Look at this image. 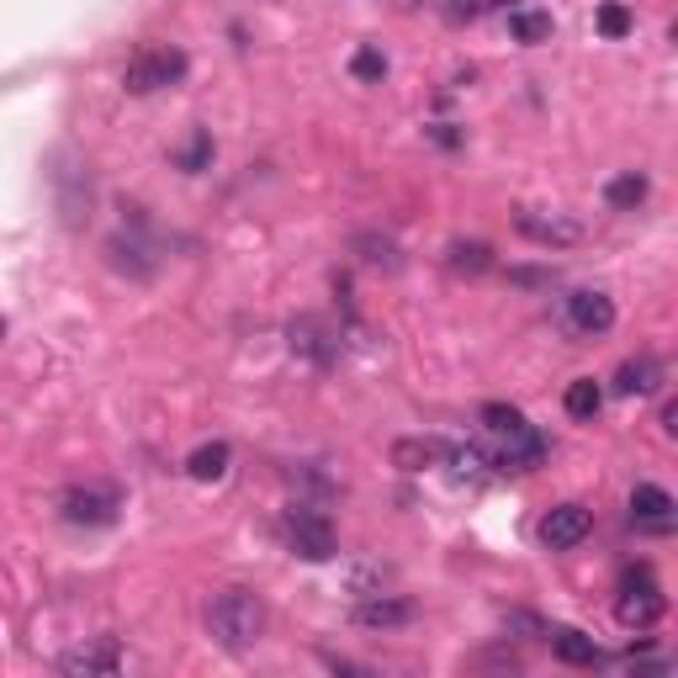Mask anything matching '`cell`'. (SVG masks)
<instances>
[{
	"label": "cell",
	"mask_w": 678,
	"mask_h": 678,
	"mask_svg": "<svg viewBox=\"0 0 678 678\" xmlns=\"http://www.w3.org/2000/svg\"><path fill=\"white\" fill-rule=\"evenodd\" d=\"M117 509H122V493L111 488V483H75V488L58 493V519L64 525L96 530V525H111Z\"/></svg>",
	"instance_id": "obj_5"
},
{
	"label": "cell",
	"mask_w": 678,
	"mask_h": 678,
	"mask_svg": "<svg viewBox=\"0 0 678 678\" xmlns=\"http://www.w3.org/2000/svg\"><path fill=\"white\" fill-rule=\"evenodd\" d=\"M562 408H568L578 424H589V419H599V408H604V387H599L594 377L568 381V392H562Z\"/></svg>",
	"instance_id": "obj_20"
},
{
	"label": "cell",
	"mask_w": 678,
	"mask_h": 678,
	"mask_svg": "<svg viewBox=\"0 0 678 678\" xmlns=\"http://www.w3.org/2000/svg\"><path fill=\"white\" fill-rule=\"evenodd\" d=\"M515 228L525 234V239H536L541 249H572L578 239H583V228H578L572 217H557V213L541 217V213H530V207L515 213Z\"/></svg>",
	"instance_id": "obj_10"
},
{
	"label": "cell",
	"mask_w": 678,
	"mask_h": 678,
	"mask_svg": "<svg viewBox=\"0 0 678 678\" xmlns=\"http://www.w3.org/2000/svg\"><path fill=\"white\" fill-rule=\"evenodd\" d=\"M413 615H419V610H413V599L372 594V599H360V604H355L351 621L360 625V631H398V625H408Z\"/></svg>",
	"instance_id": "obj_11"
},
{
	"label": "cell",
	"mask_w": 678,
	"mask_h": 678,
	"mask_svg": "<svg viewBox=\"0 0 678 678\" xmlns=\"http://www.w3.org/2000/svg\"><path fill=\"white\" fill-rule=\"evenodd\" d=\"M117 668H122V647L111 636H96V642H85V647L58 657V674L69 678H111Z\"/></svg>",
	"instance_id": "obj_8"
},
{
	"label": "cell",
	"mask_w": 678,
	"mask_h": 678,
	"mask_svg": "<svg viewBox=\"0 0 678 678\" xmlns=\"http://www.w3.org/2000/svg\"><path fill=\"white\" fill-rule=\"evenodd\" d=\"M445 266L456 276H483V271H493L498 260H493V245H483V239H451V245H445Z\"/></svg>",
	"instance_id": "obj_16"
},
{
	"label": "cell",
	"mask_w": 678,
	"mask_h": 678,
	"mask_svg": "<svg viewBox=\"0 0 678 678\" xmlns=\"http://www.w3.org/2000/svg\"><path fill=\"white\" fill-rule=\"evenodd\" d=\"M477 11H483V0H451V6H445V17H451V22H472Z\"/></svg>",
	"instance_id": "obj_29"
},
{
	"label": "cell",
	"mask_w": 678,
	"mask_h": 678,
	"mask_svg": "<svg viewBox=\"0 0 678 678\" xmlns=\"http://www.w3.org/2000/svg\"><path fill=\"white\" fill-rule=\"evenodd\" d=\"M621 398H652L657 387H663V360L657 355H631V360H621V372H615V381H610Z\"/></svg>",
	"instance_id": "obj_13"
},
{
	"label": "cell",
	"mask_w": 678,
	"mask_h": 678,
	"mask_svg": "<svg viewBox=\"0 0 678 678\" xmlns=\"http://www.w3.org/2000/svg\"><path fill=\"white\" fill-rule=\"evenodd\" d=\"M186 54L181 49H138L128 58V69H122V90L128 96H154L164 85H181L186 80Z\"/></svg>",
	"instance_id": "obj_2"
},
{
	"label": "cell",
	"mask_w": 678,
	"mask_h": 678,
	"mask_svg": "<svg viewBox=\"0 0 678 678\" xmlns=\"http://www.w3.org/2000/svg\"><path fill=\"white\" fill-rule=\"evenodd\" d=\"M562 324H568V334H578V340H599V334H610L615 329V302L604 298V292H568L562 298Z\"/></svg>",
	"instance_id": "obj_7"
},
{
	"label": "cell",
	"mask_w": 678,
	"mask_h": 678,
	"mask_svg": "<svg viewBox=\"0 0 678 678\" xmlns=\"http://www.w3.org/2000/svg\"><path fill=\"white\" fill-rule=\"evenodd\" d=\"M631 515L642 519L647 530H674V493L657 488V483H636V493H631Z\"/></svg>",
	"instance_id": "obj_14"
},
{
	"label": "cell",
	"mask_w": 678,
	"mask_h": 678,
	"mask_svg": "<svg viewBox=\"0 0 678 678\" xmlns=\"http://www.w3.org/2000/svg\"><path fill=\"white\" fill-rule=\"evenodd\" d=\"M143 255H149V245H138V239H122V234H117V239L107 245V260L117 266V271H128V276H149V271H154V260H143Z\"/></svg>",
	"instance_id": "obj_23"
},
{
	"label": "cell",
	"mask_w": 678,
	"mask_h": 678,
	"mask_svg": "<svg viewBox=\"0 0 678 678\" xmlns=\"http://www.w3.org/2000/svg\"><path fill=\"white\" fill-rule=\"evenodd\" d=\"M228 462H234L228 440H207V445H196V451L186 456V477H196V483H217V477L228 472Z\"/></svg>",
	"instance_id": "obj_18"
},
{
	"label": "cell",
	"mask_w": 678,
	"mask_h": 678,
	"mask_svg": "<svg viewBox=\"0 0 678 678\" xmlns=\"http://www.w3.org/2000/svg\"><path fill=\"white\" fill-rule=\"evenodd\" d=\"M351 75L355 80H366V85L387 80V54H381V49H360V54L351 58Z\"/></svg>",
	"instance_id": "obj_26"
},
{
	"label": "cell",
	"mask_w": 678,
	"mask_h": 678,
	"mask_svg": "<svg viewBox=\"0 0 678 678\" xmlns=\"http://www.w3.org/2000/svg\"><path fill=\"white\" fill-rule=\"evenodd\" d=\"M546 462V434L536 430V424H525V430L504 434V445H498V462L504 472H536V466Z\"/></svg>",
	"instance_id": "obj_12"
},
{
	"label": "cell",
	"mask_w": 678,
	"mask_h": 678,
	"mask_svg": "<svg viewBox=\"0 0 678 678\" xmlns=\"http://www.w3.org/2000/svg\"><path fill=\"white\" fill-rule=\"evenodd\" d=\"M509 281H515V287H551V281H557V271H541V266H515V271H509Z\"/></svg>",
	"instance_id": "obj_28"
},
{
	"label": "cell",
	"mask_w": 678,
	"mask_h": 678,
	"mask_svg": "<svg viewBox=\"0 0 678 678\" xmlns=\"http://www.w3.org/2000/svg\"><path fill=\"white\" fill-rule=\"evenodd\" d=\"M445 440H398L392 445V466H403V472H424V466H440L445 462Z\"/></svg>",
	"instance_id": "obj_19"
},
{
	"label": "cell",
	"mask_w": 678,
	"mask_h": 678,
	"mask_svg": "<svg viewBox=\"0 0 678 678\" xmlns=\"http://www.w3.org/2000/svg\"><path fill=\"white\" fill-rule=\"evenodd\" d=\"M589 530H594V509H589V504H557V509H546V519H541V541L551 546V551H572Z\"/></svg>",
	"instance_id": "obj_9"
},
{
	"label": "cell",
	"mask_w": 678,
	"mask_h": 678,
	"mask_svg": "<svg viewBox=\"0 0 678 678\" xmlns=\"http://www.w3.org/2000/svg\"><path fill=\"white\" fill-rule=\"evenodd\" d=\"M663 610H668V599L657 589V578L652 568H631L621 578V604H615V621L625 631H652V625L663 621Z\"/></svg>",
	"instance_id": "obj_3"
},
{
	"label": "cell",
	"mask_w": 678,
	"mask_h": 678,
	"mask_svg": "<svg viewBox=\"0 0 678 678\" xmlns=\"http://www.w3.org/2000/svg\"><path fill=\"white\" fill-rule=\"evenodd\" d=\"M631 28H636V17H631L625 6H615V0L599 6V32H604V37H625Z\"/></svg>",
	"instance_id": "obj_27"
},
{
	"label": "cell",
	"mask_w": 678,
	"mask_h": 678,
	"mask_svg": "<svg viewBox=\"0 0 678 678\" xmlns=\"http://www.w3.org/2000/svg\"><path fill=\"white\" fill-rule=\"evenodd\" d=\"M509 32L525 49H541L551 43V11H509Z\"/></svg>",
	"instance_id": "obj_22"
},
{
	"label": "cell",
	"mask_w": 678,
	"mask_h": 678,
	"mask_svg": "<svg viewBox=\"0 0 678 678\" xmlns=\"http://www.w3.org/2000/svg\"><path fill=\"white\" fill-rule=\"evenodd\" d=\"M351 249L360 255V266H372V271H403V249L392 245V239H381V234H355Z\"/></svg>",
	"instance_id": "obj_17"
},
{
	"label": "cell",
	"mask_w": 678,
	"mask_h": 678,
	"mask_svg": "<svg viewBox=\"0 0 678 678\" xmlns=\"http://www.w3.org/2000/svg\"><path fill=\"white\" fill-rule=\"evenodd\" d=\"M430 138H434V143H440V149H456V143H462V133H456L451 122H434V128H430Z\"/></svg>",
	"instance_id": "obj_30"
},
{
	"label": "cell",
	"mask_w": 678,
	"mask_h": 678,
	"mask_svg": "<svg viewBox=\"0 0 678 678\" xmlns=\"http://www.w3.org/2000/svg\"><path fill=\"white\" fill-rule=\"evenodd\" d=\"M287 345H292V355H302L308 366H319V372H329L334 360H340V329L329 324V319H319V313H298L292 324H287Z\"/></svg>",
	"instance_id": "obj_6"
},
{
	"label": "cell",
	"mask_w": 678,
	"mask_h": 678,
	"mask_svg": "<svg viewBox=\"0 0 678 678\" xmlns=\"http://www.w3.org/2000/svg\"><path fill=\"white\" fill-rule=\"evenodd\" d=\"M281 536H287V546L298 551L302 562H329V557L340 551V541H334V525H329V515L308 509V504H292V509L281 515Z\"/></svg>",
	"instance_id": "obj_4"
},
{
	"label": "cell",
	"mask_w": 678,
	"mask_h": 678,
	"mask_svg": "<svg viewBox=\"0 0 678 678\" xmlns=\"http://www.w3.org/2000/svg\"><path fill=\"white\" fill-rule=\"evenodd\" d=\"M604 202H610L615 213H636V207L647 202V175H642V170H621V175L604 186Z\"/></svg>",
	"instance_id": "obj_21"
},
{
	"label": "cell",
	"mask_w": 678,
	"mask_h": 678,
	"mask_svg": "<svg viewBox=\"0 0 678 678\" xmlns=\"http://www.w3.org/2000/svg\"><path fill=\"white\" fill-rule=\"evenodd\" d=\"M213 154H217L213 133H207V128H196V133L186 138V149L175 154V170H186V175H202V170L213 164Z\"/></svg>",
	"instance_id": "obj_24"
},
{
	"label": "cell",
	"mask_w": 678,
	"mask_h": 678,
	"mask_svg": "<svg viewBox=\"0 0 678 678\" xmlns=\"http://www.w3.org/2000/svg\"><path fill=\"white\" fill-rule=\"evenodd\" d=\"M403 6H424V0H403Z\"/></svg>",
	"instance_id": "obj_32"
},
{
	"label": "cell",
	"mask_w": 678,
	"mask_h": 678,
	"mask_svg": "<svg viewBox=\"0 0 678 678\" xmlns=\"http://www.w3.org/2000/svg\"><path fill=\"white\" fill-rule=\"evenodd\" d=\"M477 419H483V430H488V434H498V440L530 424V419H525L519 408H509V403H483V413H477Z\"/></svg>",
	"instance_id": "obj_25"
},
{
	"label": "cell",
	"mask_w": 678,
	"mask_h": 678,
	"mask_svg": "<svg viewBox=\"0 0 678 678\" xmlns=\"http://www.w3.org/2000/svg\"><path fill=\"white\" fill-rule=\"evenodd\" d=\"M260 631H266V599L255 594V589H217L207 599V636H213L223 652H245L260 642Z\"/></svg>",
	"instance_id": "obj_1"
},
{
	"label": "cell",
	"mask_w": 678,
	"mask_h": 678,
	"mask_svg": "<svg viewBox=\"0 0 678 678\" xmlns=\"http://www.w3.org/2000/svg\"><path fill=\"white\" fill-rule=\"evenodd\" d=\"M663 430L678 434V403H663Z\"/></svg>",
	"instance_id": "obj_31"
},
{
	"label": "cell",
	"mask_w": 678,
	"mask_h": 678,
	"mask_svg": "<svg viewBox=\"0 0 678 678\" xmlns=\"http://www.w3.org/2000/svg\"><path fill=\"white\" fill-rule=\"evenodd\" d=\"M546 636H551V652H557L568 668H594L599 663L594 636H583L578 625H557V631H546Z\"/></svg>",
	"instance_id": "obj_15"
}]
</instances>
